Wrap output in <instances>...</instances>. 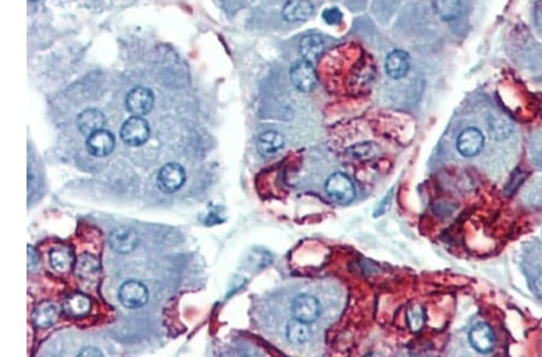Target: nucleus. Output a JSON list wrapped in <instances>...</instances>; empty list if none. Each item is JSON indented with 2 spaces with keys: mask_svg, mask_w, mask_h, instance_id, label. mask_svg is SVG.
I'll use <instances>...</instances> for the list:
<instances>
[{
  "mask_svg": "<svg viewBox=\"0 0 542 357\" xmlns=\"http://www.w3.org/2000/svg\"><path fill=\"white\" fill-rule=\"evenodd\" d=\"M63 311L66 316L74 318V319L84 318L91 311V300L84 293L76 292V293L66 297L64 305H63Z\"/></svg>",
  "mask_w": 542,
  "mask_h": 357,
  "instance_id": "dca6fc26",
  "label": "nucleus"
},
{
  "mask_svg": "<svg viewBox=\"0 0 542 357\" xmlns=\"http://www.w3.org/2000/svg\"><path fill=\"white\" fill-rule=\"evenodd\" d=\"M74 261L75 260H74L73 251L66 247H58V248L52 249L50 253V262L57 272L66 273L68 271H71Z\"/></svg>",
  "mask_w": 542,
  "mask_h": 357,
  "instance_id": "6ab92c4d",
  "label": "nucleus"
},
{
  "mask_svg": "<svg viewBox=\"0 0 542 357\" xmlns=\"http://www.w3.org/2000/svg\"><path fill=\"white\" fill-rule=\"evenodd\" d=\"M186 182V171L180 164L169 162L164 165L158 172L157 183L159 189L164 193H175Z\"/></svg>",
  "mask_w": 542,
  "mask_h": 357,
  "instance_id": "39448f33",
  "label": "nucleus"
},
{
  "mask_svg": "<svg viewBox=\"0 0 542 357\" xmlns=\"http://www.w3.org/2000/svg\"><path fill=\"white\" fill-rule=\"evenodd\" d=\"M407 321L413 332H418L424 324V313L420 306H412L407 309Z\"/></svg>",
  "mask_w": 542,
  "mask_h": 357,
  "instance_id": "393cba45",
  "label": "nucleus"
},
{
  "mask_svg": "<svg viewBox=\"0 0 542 357\" xmlns=\"http://www.w3.org/2000/svg\"><path fill=\"white\" fill-rule=\"evenodd\" d=\"M435 12L444 21L458 19L462 12L460 0H434Z\"/></svg>",
  "mask_w": 542,
  "mask_h": 357,
  "instance_id": "4be33fe9",
  "label": "nucleus"
},
{
  "mask_svg": "<svg viewBox=\"0 0 542 357\" xmlns=\"http://www.w3.org/2000/svg\"><path fill=\"white\" fill-rule=\"evenodd\" d=\"M283 17L288 22H304L315 14V6L308 0H290L283 8Z\"/></svg>",
  "mask_w": 542,
  "mask_h": 357,
  "instance_id": "ddd939ff",
  "label": "nucleus"
},
{
  "mask_svg": "<svg viewBox=\"0 0 542 357\" xmlns=\"http://www.w3.org/2000/svg\"><path fill=\"white\" fill-rule=\"evenodd\" d=\"M488 126L492 136L496 139H507L514 131V124L511 119L501 113L492 115L488 119Z\"/></svg>",
  "mask_w": 542,
  "mask_h": 357,
  "instance_id": "aec40b11",
  "label": "nucleus"
},
{
  "mask_svg": "<svg viewBox=\"0 0 542 357\" xmlns=\"http://www.w3.org/2000/svg\"><path fill=\"white\" fill-rule=\"evenodd\" d=\"M138 242L139 238L136 232L128 227L115 229L109 236V244L111 247V249L120 254H127L134 251L138 246Z\"/></svg>",
  "mask_w": 542,
  "mask_h": 357,
  "instance_id": "1a4fd4ad",
  "label": "nucleus"
},
{
  "mask_svg": "<svg viewBox=\"0 0 542 357\" xmlns=\"http://www.w3.org/2000/svg\"><path fill=\"white\" fill-rule=\"evenodd\" d=\"M121 139L129 146H141L150 137L149 123L140 116H133L127 119L121 128Z\"/></svg>",
  "mask_w": 542,
  "mask_h": 357,
  "instance_id": "7ed1b4c3",
  "label": "nucleus"
},
{
  "mask_svg": "<svg viewBox=\"0 0 542 357\" xmlns=\"http://www.w3.org/2000/svg\"><path fill=\"white\" fill-rule=\"evenodd\" d=\"M386 74L393 79H400L406 76L410 70V56L402 50H394L388 55L384 63Z\"/></svg>",
  "mask_w": 542,
  "mask_h": 357,
  "instance_id": "f8f14e48",
  "label": "nucleus"
},
{
  "mask_svg": "<svg viewBox=\"0 0 542 357\" xmlns=\"http://www.w3.org/2000/svg\"><path fill=\"white\" fill-rule=\"evenodd\" d=\"M80 356H103V353L99 349L89 347V348H84L79 353Z\"/></svg>",
  "mask_w": 542,
  "mask_h": 357,
  "instance_id": "cd10ccee",
  "label": "nucleus"
},
{
  "mask_svg": "<svg viewBox=\"0 0 542 357\" xmlns=\"http://www.w3.org/2000/svg\"><path fill=\"white\" fill-rule=\"evenodd\" d=\"M155 97L150 89L136 87L127 95V110L134 116H144L152 110Z\"/></svg>",
  "mask_w": 542,
  "mask_h": 357,
  "instance_id": "0eeeda50",
  "label": "nucleus"
},
{
  "mask_svg": "<svg viewBox=\"0 0 542 357\" xmlns=\"http://www.w3.org/2000/svg\"><path fill=\"white\" fill-rule=\"evenodd\" d=\"M39 258L32 247L28 246V269H32L38 264Z\"/></svg>",
  "mask_w": 542,
  "mask_h": 357,
  "instance_id": "bb28decb",
  "label": "nucleus"
},
{
  "mask_svg": "<svg viewBox=\"0 0 542 357\" xmlns=\"http://www.w3.org/2000/svg\"><path fill=\"white\" fill-rule=\"evenodd\" d=\"M324 40L318 34H310L303 37L300 42V53L304 59L311 61H316L324 51Z\"/></svg>",
  "mask_w": 542,
  "mask_h": 357,
  "instance_id": "a211bd4d",
  "label": "nucleus"
},
{
  "mask_svg": "<svg viewBox=\"0 0 542 357\" xmlns=\"http://www.w3.org/2000/svg\"><path fill=\"white\" fill-rule=\"evenodd\" d=\"M290 311L295 320L308 325L312 324L317 321L321 316V305L316 297L311 296L309 293H301L292 302Z\"/></svg>",
  "mask_w": 542,
  "mask_h": 357,
  "instance_id": "f03ea898",
  "label": "nucleus"
},
{
  "mask_svg": "<svg viewBox=\"0 0 542 357\" xmlns=\"http://www.w3.org/2000/svg\"><path fill=\"white\" fill-rule=\"evenodd\" d=\"M485 146V136L477 128H467L459 134L457 149L459 153L467 158L475 157L481 152Z\"/></svg>",
  "mask_w": 542,
  "mask_h": 357,
  "instance_id": "6e6552de",
  "label": "nucleus"
},
{
  "mask_svg": "<svg viewBox=\"0 0 542 357\" xmlns=\"http://www.w3.org/2000/svg\"><path fill=\"white\" fill-rule=\"evenodd\" d=\"M86 146L93 157H106L113 151L115 136L108 130H99L89 135Z\"/></svg>",
  "mask_w": 542,
  "mask_h": 357,
  "instance_id": "9d476101",
  "label": "nucleus"
},
{
  "mask_svg": "<svg viewBox=\"0 0 542 357\" xmlns=\"http://www.w3.org/2000/svg\"><path fill=\"white\" fill-rule=\"evenodd\" d=\"M326 191L337 204H346L352 202L355 197V188L350 177L337 172L329 177L326 183Z\"/></svg>",
  "mask_w": 542,
  "mask_h": 357,
  "instance_id": "f257e3e1",
  "label": "nucleus"
},
{
  "mask_svg": "<svg viewBox=\"0 0 542 357\" xmlns=\"http://www.w3.org/2000/svg\"><path fill=\"white\" fill-rule=\"evenodd\" d=\"M99 269V261L94 256L89 254H84L77 260L76 264V273L79 277H89L92 274L97 273Z\"/></svg>",
  "mask_w": 542,
  "mask_h": 357,
  "instance_id": "5701e85b",
  "label": "nucleus"
},
{
  "mask_svg": "<svg viewBox=\"0 0 542 357\" xmlns=\"http://www.w3.org/2000/svg\"><path fill=\"white\" fill-rule=\"evenodd\" d=\"M469 340L472 347L482 354L491 353L496 347L494 332L486 324L476 325L469 334Z\"/></svg>",
  "mask_w": 542,
  "mask_h": 357,
  "instance_id": "9b49d317",
  "label": "nucleus"
},
{
  "mask_svg": "<svg viewBox=\"0 0 542 357\" xmlns=\"http://www.w3.org/2000/svg\"><path fill=\"white\" fill-rule=\"evenodd\" d=\"M118 298L122 305L129 309H138L149 300V291L144 284L136 280L123 283L118 291Z\"/></svg>",
  "mask_w": 542,
  "mask_h": 357,
  "instance_id": "423d86ee",
  "label": "nucleus"
},
{
  "mask_svg": "<svg viewBox=\"0 0 542 357\" xmlns=\"http://www.w3.org/2000/svg\"><path fill=\"white\" fill-rule=\"evenodd\" d=\"M290 81L299 92H311L317 84V74L312 63L306 59L297 61L290 69Z\"/></svg>",
  "mask_w": 542,
  "mask_h": 357,
  "instance_id": "20e7f679",
  "label": "nucleus"
},
{
  "mask_svg": "<svg viewBox=\"0 0 542 357\" xmlns=\"http://www.w3.org/2000/svg\"><path fill=\"white\" fill-rule=\"evenodd\" d=\"M534 290L536 292L539 298L542 300V272L539 274L536 279H535V282H534Z\"/></svg>",
  "mask_w": 542,
  "mask_h": 357,
  "instance_id": "c85d7f7f",
  "label": "nucleus"
},
{
  "mask_svg": "<svg viewBox=\"0 0 542 357\" xmlns=\"http://www.w3.org/2000/svg\"><path fill=\"white\" fill-rule=\"evenodd\" d=\"M285 146V139L282 135L269 130L263 133L257 139L258 153L265 158L274 157L276 153H279L281 149Z\"/></svg>",
  "mask_w": 542,
  "mask_h": 357,
  "instance_id": "4468645a",
  "label": "nucleus"
},
{
  "mask_svg": "<svg viewBox=\"0 0 542 357\" xmlns=\"http://www.w3.org/2000/svg\"><path fill=\"white\" fill-rule=\"evenodd\" d=\"M286 337L290 343L295 345H301L309 340L311 337V331L308 327V324L301 321H290L286 327Z\"/></svg>",
  "mask_w": 542,
  "mask_h": 357,
  "instance_id": "412c9836",
  "label": "nucleus"
},
{
  "mask_svg": "<svg viewBox=\"0 0 542 357\" xmlns=\"http://www.w3.org/2000/svg\"><path fill=\"white\" fill-rule=\"evenodd\" d=\"M377 148L374 144L371 142H362V144H355L351 146L350 148H347L346 153L352 157L353 159H358V160H365V159L373 158L376 155Z\"/></svg>",
  "mask_w": 542,
  "mask_h": 357,
  "instance_id": "b1692460",
  "label": "nucleus"
},
{
  "mask_svg": "<svg viewBox=\"0 0 542 357\" xmlns=\"http://www.w3.org/2000/svg\"><path fill=\"white\" fill-rule=\"evenodd\" d=\"M322 17L324 22L329 26H337L342 22V11L337 8H330V9H326L323 11Z\"/></svg>",
  "mask_w": 542,
  "mask_h": 357,
  "instance_id": "a878e982",
  "label": "nucleus"
},
{
  "mask_svg": "<svg viewBox=\"0 0 542 357\" xmlns=\"http://www.w3.org/2000/svg\"><path fill=\"white\" fill-rule=\"evenodd\" d=\"M59 316V309L55 303L42 302L33 313V322L39 329H48L56 324Z\"/></svg>",
  "mask_w": 542,
  "mask_h": 357,
  "instance_id": "f3484780",
  "label": "nucleus"
},
{
  "mask_svg": "<svg viewBox=\"0 0 542 357\" xmlns=\"http://www.w3.org/2000/svg\"><path fill=\"white\" fill-rule=\"evenodd\" d=\"M32 1H37V0H32Z\"/></svg>",
  "mask_w": 542,
  "mask_h": 357,
  "instance_id": "c756f323",
  "label": "nucleus"
},
{
  "mask_svg": "<svg viewBox=\"0 0 542 357\" xmlns=\"http://www.w3.org/2000/svg\"><path fill=\"white\" fill-rule=\"evenodd\" d=\"M105 124V117L103 113L95 110V108H88L81 112L77 118V126L79 129L84 136L94 134L95 131L103 129Z\"/></svg>",
  "mask_w": 542,
  "mask_h": 357,
  "instance_id": "2eb2a0df",
  "label": "nucleus"
}]
</instances>
